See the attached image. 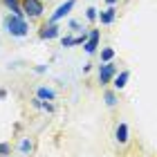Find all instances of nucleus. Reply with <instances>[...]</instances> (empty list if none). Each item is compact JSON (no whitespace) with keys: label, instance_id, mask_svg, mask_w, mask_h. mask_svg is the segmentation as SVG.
I'll return each mask as SVG.
<instances>
[{"label":"nucleus","instance_id":"obj_4","mask_svg":"<svg viewBox=\"0 0 157 157\" xmlns=\"http://www.w3.org/2000/svg\"><path fill=\"white\" fill-rule=\"evenodd\" d=\"M74 2H76V0H65V2H63V5H59V7H56V9L52 11V16H49V23H59L61 18H65L67 13L72 11Z\"/></svg>","mask_w":157,"mask_h":157},{"label":"nucleus","instance_id":"obj_8","mask_svg":"<svg viewBox=\"0 0 157 157\" xmlns=\"http://www.w3.org/2000/svg\"><path fill=\"white\" fill-rule=\"evenodd\" d=\"M128 135H130V132H128V124H126V121H121V124L117 126V130H115V139L119 141V144H126Z\"/></svg>","mask_w":157,"mask_h":157},{"label":"nucleus","instance_id":"obj_19","mask_svg":"<svg viewBox=\"0 0 157 157\" xmlns=\"http://www.w3.org/2000/svg\"><path fill=\"white\" fill-rule=\"evenodd\" d=\"M70 27H72V29H78V27H81V23H78V20H72V23H70Z\"/></svg>","mask_w":157,"mask_h":157},{"label":"nucleus","instance_id":"obj_10","mask_svg":"<svg viewBox=\"0 0 157 157\" xmlns=\"http://www.w3.org/2000/svg\"><path fill=\"white\" fill-rule=\"evenodd\" d=\"M115 16H117V9L110 5V9H105V11L99 13V20H101V25H110L112 20H115Z\"/></svg>","mask_w":157,"mask_h":157},{"label":"nucleus","instance_id":"obj_6","mask_svg":"<svg viewBox=\"0 0 157 157\" xmlns=\"http://www.w3.org/2000/svg\"><path fill=\"white\" fill-rule=\"evenodd\" d=\"M128 78H130V72L128 70H124V72H117L115 76H112V88H115V92H119V90H124L126 85H128Z\"/></svg>","mask_w":157,"mask_h":157},{"label":"nucleus","instance_id":"obj_21","mask_svg":"<svg viewBox=\"0 0 157 157\" xmlns=\"http://www.w3.org/2000/svg\"><path fill=\"white\" fill-rule=\"evenodd\" d=\"M108 5H117V0H108Z\"/></svg>","mask_w":157,"mask_h":157},{"label":"nucleus","instance_id":"obj_1","mask_svg":"<svg viewBox=\"0 0 157 157\" xmlns=\"http://www.w3.org/2000/svg\"><path fill=\"white\" fill-rule=\"evenodd\" d=\"M5 27H7V32L11 34V36H16V38H23L27 36V20L25 18H20V16H13V13H9V16L5 18Z\"/></svg>","mask_w":157,"mask_h":157},{"label":"nucleus","instance_id":"obj_16","mask_svg":"<svg viewBox=\"0 0 157 157\" xmlns=\"http://www.w3.org/2000/svg\"><path fill=\"white\" fill-rule=\"evenodd\" d=\"M11 153V146L9 144H0V157H7Z\"/></svg>","mask_w":157,"mask_h":157},{"label":"nucleus","instance_id":"obj_12","mask_svg":"<svg viewBox=\"0 0 157 157\" xmlns=\"http://www.w3.org/2000/svg\"><path fill=\"white\" fill-rule=\"evenodd\" d=\"M36 97L40 99V101H54V99H56V92L49 90V88H38V90H36Z\"/></svg>","mask_w":157,"mask_h":157},{"label":"nucleus","instance_id":"obj_9","mask_svg":"<svg viewBox=\"0 0 157 157\" xmlns=\"http://www.w3.org/2000/svg\"><path fill=\"white\" fill-rule=\"evenodd\" d=\"M2 2L7 5V9H11V13H13V16L25 18V11H23V7H20V0H2Z\"/></svg>","mask_w":157,"mask_h":157},{"label":"nucleus","instance_id":"obj_11","mask_svg":"<svg viewBox=\"0 0 157 157\" xmlns=\"http://www.w3.org/2000/svg\"><path fill=\"white\" fill-rule=\"evenodd\" d=\"M85 34H81V36H65L63 38V47H74V45H83L85 43Z\"/></svg>","mask_w":157,"mask_h":157},{"label":"nucleus","instance_id":"obj_2","mask_svg":"<svg viewBox=\"0 0 157 157\" xmlns=\"http://www.w3.org/2000/svg\"><path fill=\"white\" fill-rule=\"evenodd\" d=\"M20 7H23L25 16H29L32 20L40 18L45 13V7H43V0H20Z\"/></svg>","mask_w":157,"mask_h":157},{"label":"nucleus","instance_id":"obj_5","mask_svg":"<svg viewBox=\"0 0 157 157\" xmlns=\"http://www.w3.org/2000/svg\"><path fill=\"white\" fill-rule=\"evenodd\" d=\"M97 47H99V29H92L83 43V49H85V54H94Z\"/></svg>","mask_w":157,"mask_h":157},{"label":"nucleus","instance_id":"obj_17","mask_svg":"<svg viewBox=\"0 0 157 157\" xmlns=\"http://www.w3.org/2000/svg\"><path fill=\"white\" fill-rule=\"evenodd\" d=\"M85 16H88V20H97V18H99V13H97V9H94V7H90Z\"/></svg>","mask_w":157,"mask_h":157},{"label":"nucleus","instance_id":"obj_20","mask_svg":"<svg viewBox=\"0 0 157 157\" xmlns=\"http://www.w3.org/2000/svg\"><path fill=\"white\" fill-rule=\"evenodd\" d=\"M5 97H7V90H0V101H2Z\"/></svg>","mask_w":157,"mask_h":157},{"label":"nucleus","instance_id":"obj_3","mask_svg":"<svg viewBox=\"0 0 157 157\" xmlns=\"http://www.w3.org/2000/svg\"><path fill=\"white\" fill-rule=\"evenodd\" d=\"M117 74V65L112 61H108V63H101L99 65V70H97V78H99V85H108L110 81H112V76Z\"/></svg>","mask_w":157,"mask_h":157},{"label":"nucleus","instance_id":"obj_15","mask_svg":"<svg viewBox=\"0 0 157 157\" xmlns=\"http://www.w3.org/2000/svg\"><path fill=\"white\" fill-rule=\"evenodd\" d=\"M20 151H23V153H29V151H32V141H29V139H23V141H20Z\"/></svg>","mask_w":157,"mask_h":157},{"label":"nucleus","instance_id":"obj_7","mask_svg":"<svg viewBox=\"0 0 157 157\" xmlns=\"http://www.w3.org/2000/svg\"><path fill=\"white\" fill-rule=\"evenodd\" d=\"M61 34V29L56 27V23H47V25H43L40 27V38L43 40H52V38H56Z\"/></svg>","mask_w":157,"mask_h":157},{"label":"nucleus","instance_id":"obj_14","mask_svg":"<svg viewBox=\"0 0 157 157\" xmlns=\"http://www.w3.org/2000/svg\"><path fill=\"white\" fill-rule=\"evenodd\" d=\"M112 59H115V49H112V47H103L101 49V63H108Z\"/></svg>","mask_w":157,"mask_h":157},{"label":"nucleus","instance_id":"obj_18","mask_svg":"<svg viewBox=\"0 0 157 157\" xmlns=\"http://www.w3.org/2000/svg\"><path fill=\"white\" fill-rule=\"evenodd\" d=\"M34 72H38V74H43V72H47V65H38V67H34Z\"/></svg>","mask_w":157,"mask_h":157},{"label":"nucleus","instance_id":"obj_13","mask_svg":"<svg viewBox=\"0 0 157 157\" xmlns=\"http://www.w3.org/2000/svg\"><path fill=\"white\" fill-rule=\"evenodd\" d=\"M103 101H105L108 108H115V105H117V94H115V90H112V92H105V94H103Z\"/></svg>","mask_w":157,"mask_h":157}]
</instances>
